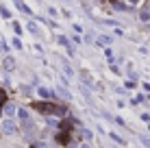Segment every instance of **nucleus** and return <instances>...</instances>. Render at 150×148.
<instances>
[{"instance_id":"1","label":"nucleus","mask_w":150,"mask_h":148,"mask_svg":"<svg viewBox=\"0 0 150 148\" xmlns=\"http://www.w3.org/2000/svg\"><path fill=\"white\" fill-rule=\"evenodd\" d=\"M33 109L39 111V113H44V115H50V113H54V115H65V113H68L63 107H57L54 103H48V100H44V103H33Z\"/></svg>"},{"instance_id":"2","label":"nucleus","mask_w":150,"mask_h":148,"mask_svg":"<svg viewBox=\"0 0 150 148\" xmlns=\"http://www.w3.org/2000/svg\"><path fill=\"white\" fill-rule=\"evenodd\" d=\"M2 131H4V133H7V135H13L15 131H18V124H15V120L7 118V120L2 122Z\"/></svg>"},{"instance_id":"3","label":"nucleus","mask_w":150,"mask_h":148,"mask_svg":"<svg viewBox=\"0 0 150 148\" xmlns=\"http://www.w3.org/2000/svg\"><path fill=\"white\" fill-rule=\"evenodd\" d=\"M37 94H39L44 100H52V98H54V91H52V89H48V87H39V89H37Z\"/></svg>"},{"instance_id":"4","label":"nucleus","mask_w":150,"mask_h":148,"mask_svg":"<svg viewBox=\"0 0 150 148\" xmlns=\"http://www.w3.org/2000/svg\"><path fill=\"white\" fill-rule=\"evenodd\" d=\"M98 44H100V46H111L113 39L109 37V35H98Z\"/></svg>"},{"instance_id":"5","label":"nucleus","mask_w":150,"mask_h":148,"mask_svg":"<svg viewBox=\"0 0 150 148\" xmlns=\"http://www.w3.org/2000/svg\"><path fill=\"white\" fill-rule=\"evenodd\" d=\"M15 113H18L15 105H7V103H4V115H9V118H11V115H15Z\"/></svg>"},{"instance_id":"6","label":"nucleus","mask_w":150,"mask_h":148,"mask_svg":"<svg viewBox=\"0 0 150 148\" xmlns=\"http://www.w3.org/2000/svg\"><path fill=\"white\" fill-rule=\"evenodd\" d=\"M2 65H4V70H13V68H15V61H13V57H4Z\"/></svg>"},{"instance_id":"7","label":"nucleus","mask_w":150,"mask_h":148,"mask_svg":"<svg viewBox=\"0 0 150 148\" xmlns=\"http://www.w3.org/2000/svg\"><path fill=\"white\" fill-rule=\"evenodd\" d=\"M18 115H20V120L28 122V111H26V109H18Z\"/></svg>"},{"instance_id":"8","label":"nucleus","mask_w":150,"mask_h":148,"mask_svg":"<svg viewBox=\"0 0 150 148\" xmlns=\"http://www.w3.org/2000/svg\"><path fill=\"white\" fill-rule=\"evenodd\" d=\"M57 91H59V94H61V96H63V98H68V100L72 98V94H70V91H68V89H65V87H57Z\"/></svg>"},{"instance_id":"9","label":"nucleus","mask_w":150,"mask_h":148,"mask_svg":"<svg viewBox=\"0 0 150 148\" xmlns=\"http://www.w3.org/2000/svg\"><path fill=\"white\" fill-rule=\"evenodd\" d=\"M139 18H142L144 22H148V20H150V11H146V9H144V11L139 13Z\"/></svg>"},{"instance_id":"10","label":"nucleus","mask_w":150,"mask_h":148,"mask_svg":"<svg viewBox=\"0 0 150 148\" xmlns=\"http://www.w3.org/2000/svg\"><path fill=\"white\" fill-rule=\"evenodd\" d=\"M4 103H7V91H4V89H0V107H2Z\"/></svg>"},{"instance_id":"11","label":"nucleus","mask_w":150,"mask_h":148,"mask_svg":"<svg viewBox=\"0 0 150 148\" xmlns=\"http://www.w3.org/2000/svg\"><path fill=\"white\" fill-rule=\"evenodd\" d=\"M26 28H28V30H30V33H33V35H37V26H35V24H33V22H30V24H28V26H26Z\"/></svg>"},{"instance_id":"12","label":"nucleus","mask_w":150,"mask_h":148,"mask_svg":"<svg viewBox=\"0 0 150 148\" xmlns=\"http://www.w3.org/2000/svg\"><path fill=\"white\" fill-rule=\"evenodd\" d=\"M59 44H61V46H70V42H68V37H63V35H61V37H59Z\"/></svg>"},{"instance_id":"13","label":"nucleus","mask_w":150,"mask_h":148,"mask_svg":"<svg viewBox=\"0 0 150 148\" xmlns=\"http://www.w3.org/2000/svg\"><path fill=\"white\" fill-rule=\"evenodd\" d=\"M13 46H15V48H22V42H20V39L15 37V39H13Z\"/></svg>"},{"instance_id":"14","label":"nucleus","mask_w":150,"mask_h":148,"mask_svg":"<svg viewBox=\"0 0 150 148\" xmlns=\"http://www.w3.org/2000/svg\"><path fill=\"white\" fill-rule=\"evenodd\" d=\"M142 142H144V144H146V146L150 148V140H146V137H142Z\"/></svg>"},{"instance_id":"15","label":"nucleus","mask_w":150,"mask_h":148,"mask_svg":"<svg viewBox=\"0 0 150 148\" xmlns=\"http://www.w3.org/2000/svg\"><path fill=\"white\" fill-rule=\"evenodd\" d=\"M79 148H91L89 144H83V146H79Z\"/></svg>"},{"instance_id":"16","label":"nucleus","mask_w":150,"mask_h":148,"mask_svg":"<svg viewBox=\"0 0 150 148\" xmlns=\"http://www.w3.org/2000/svg\"><path fill=\"white\" fill-rule=\"evenodd\" d=\"M148 131H150V126H148Z\"/></svg>"}]
</instances>
